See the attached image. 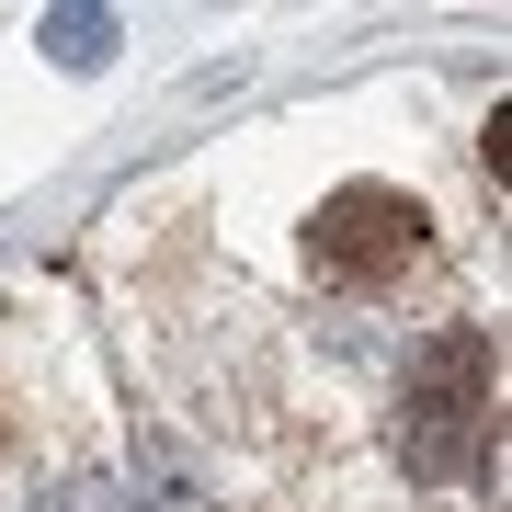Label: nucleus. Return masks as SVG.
<instances>
[{
    "mask_svg": "<svg viewBox=\"0 0 512 512\" xmlns=\"http://www.w3.org/2000/svg\"><path fill=\"white\" fill-rule=\"evenodd\" d=\"M478 433H490V342H478V330H444V342L421 353L410 399H399V456L421 478H456L478 456Z\"/></svg>",
    "mask_w": 512,
    "mask_h": 512,
    "instance_id": "obj_1",
    "label": "nucleus"
},
{
    "mask_svg": "<svg viewBox=\"0 0 512 512\" xmlns=\"http://www.w3.org/2000/svg\"><path fill=\"white\" fill-rule=\"evenodd\" d=\"M421 251V205L399 183H342L308 217V262L330 285H376V274H399V262Z\"/></svg>",
    "mask_w": 512,
    "mask_h": 512,
    "instance_id": "obj_2",
    "label": "nucleus"
},
{
    "mask_svg": "<svg viewBox=\"0 0 512 512\" xmlns=\"http://www.w3.org/2000/svg\"><path fill=\"white\" fill-rule=\"evenodd\" d=\"M46 46L69 57V69H103V57H114V23H103V12H57V23H46Z\"/></svg>",
    "mask_w": 512,
    "mask_h": 512,
    "instance_id": "obj_3",
    "label": "nucleus"
},
{
    "mask_svg": "<svg viewBox=\"0 0 512 512\" xmlns=\"http://www.w3.org/2000/svg\"><path fill=\"white\" fill-rule=\"evenodd\" d=\"M35 512H126V490H114V478H57Z\"/></svg>",
    "mask_w": 512,
    "mask_h": 512,
    "instance_id": "obj_4",
    "label": "nucleus"
}]
</instances>
